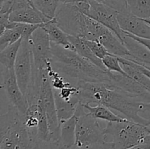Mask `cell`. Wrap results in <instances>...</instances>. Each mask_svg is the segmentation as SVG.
I'll use <instances>...</instances> for the list:
<instances>
[{
  "label": "cell",
  "instance_id": "obj_1",
  "mask_svg": "<svg viewBox=\"0 0 150 149\" xmlns=\"http://www.w3.org/2000/svg\"><path fill=\"white\" fill-rule=\"evenodd\" d=\"M76 86L79 89L78 96L81 103L105 105L121 112L130 121L150 127V120L139 115V112L150 110V102H144L104 83L81 81Z\"/></svg>",
  "mask_w": 150,
  "mask_h": 149
},
{
  "label": "cell",
  "instance_id": "obj_2",
  "mask_svg": "<svg viewBox=\"0 0 150 149\" xmlns=\"http://www.w3.org/2000/svg\"><path fill=\"white\" fill-rule=\"evenodd\" d=\"M51 61L53 68L73 86L81 81L111 86L115 79L116 72L103 70L76 51L52 42Z\"/></svg>",
  "mask_w": 150,
  "mask_h": 149
},
{
  "label": "cell",
  "instance_id": "obj_3",
  "mask_svg": "<svg viewBox=\"0 0 150 149\" xmlns=\"http://www.w3.org/2000/svg\"><path fill=\"white\" fill-rule=\"evenodd\" d=\"M0 149H61L59 143L43 141L25 124V116L13 105L0 116Z\"/></svg>",
  "mask_w": 150,
  "mask_h": 149
},
{
  "label": "cell",
  "instance_id": "obj_4",
  "mask_svg": "<svg viewBox=\"0 0 150 149\" xmlns=\"http://www.w3.org/2000/svg\"><path fill=\"white\" fill-rule=\"evenodd\" d=\"M76 114L78 119L75 145L79 148H89L108 143L105 128L101 127L98 119L86 112V109L81 102L76 108Z\"/></svg>",
  "mask_w": 150,
  "mask_h": 149
},
{
  "label": "cell",
  "instance_id": "obj_5",
  "mask_svg": "<svg viewBox=\"0 0 150 149\" xmlns=\"http://www.w3.org/2000/svg\"><path fill=\"white\" fill-rule=\"evenodd\" d=\"M146 127L127 120L122 122H108L105 134L111 136L112 149H127L142 143L149 134Z\"/></svg>",
  "mask_w": 150,
  "mask_h": 149
},
{
  "label": "cell",
  "instance_id": "obj_6",
  "mask_svg": "<svg viewBox=\"0 0 150 149\" xmlns=\"http://www.w3.org/2000/svg\"><path fill=\"white\" fill-rule=\"evenodd\" d=\"M54 18L68 35L86 38L90 17L82 13L75 3H60Z\"/></svg>",
  "mask_w": 150,
  "mask_h": 149
},
{
  "label": "cell",
  "instance_id": "obj_7",
  "mask_svg": "<svg viewBox=\"0 0 150 149\" xmlns=\"http://www.w3.org/2000/svg\"><path fill=\"white\" fill-rule=\"evenodd\" d=\"M39 81L38 100L41 101L45 110L49 127L50 140L59 143L60 124L56 109L54 90L45 67L39 70Z\"/></svg>",
  "mask_w": 150,
  "mask_h": 149
},
{
  "label": "cell",
  "instance_id": "obj_8",
  "mask_svg": "<svg viewBox=\"0 0 150 149\" xmlns=\"http://www.w3.org/2000/svg\"><path fill=\"white\" fill-rule=\"evenodd\" d=\"M18 84L26 96L28 104L33 91L34 62L29 39H23L14 67Z\"/></svg>",
  "mask_w": 150,
  "mask_h": 149
},
{
  "label": "cell",
  "instance_id": "obj_9",
  "mask_svg": "<svg viewBox=\"0 0 150 149\" xmlns=\"http://www.w3.org/2000/svg\"><path fill=\"white\" fill-rule=\"evenodd\" d=\"M29 43L33 56L34 68L38 70L45 68L47 61L51 58V42L42 26L33 32Z\"/></svg>",
  "mask_w": 150,
  "mask_h": 149
},
{
  "label": "cell",
  "instance_id": "obj_10",
  "mask_svg": "<svg viewBox=\"0 0 150 149\" xmlns=\"http://www.w3.org/2000/svg\"><path fill=\"white\" fill-rule=\"evenodd\" d=\"M1 88L5 91L9 104L16 107L23 115H26L29 107L28 101L18 84L14 69L1 67Z\"/></svg>",
  "mask_w": 150,
  "mask_h": 149
},
{
  "label": "cell",
  "instance_id": "obj_11",
  "mask_svg": "<svg viewBox=\"0 0 150 149\" xmlns=\"http://www.w3.org/2000/svg\"><path fill=\"white\" fill-rule=\"evenodd\" d=\"M89 2L90 7L86 15L89 16L92 19L99 22L108 29L112 31L122 42V36L123 31L122 30L119 24L117 10L103 2H98L95 1Z\"/></svg>",
  "mask_w": 150,
  "mask_h": 149
},
{
  "label": "cell",
  "instance_id": "obj_12",
  "mask_svg": "<svg viewBox=\"0 0 150 149\" xmlns=\"http://www.w3.org/2000/svg\"><path fill=\"white\" fill-rule=\"evenodd\" d=\"M117 19L122 31L139 37L150 39V26L143 19L132 14L130 9L117 13Z\"/></svg>",
  "mask_w": 150,
  "mask_h": 149
},
{
  "label": "cell",
  "instance_id": "obj_13",
  "mask_svg": "<svg viewBox=\"0 0 150 149\" xmlns=\"http://www.w3.org/2000/svg\"><path fill=\"white\" fill-rule=\"evenodd\" d=\"M122 39L130 53V56L126 59L150 67V51L146 46L129 37L125 32H123Z\"/></svg>",
  "mask_w": 150,
  "mask_h": 149
},
{
  "label": "cell",
  "instance_id": "obj_14",
  "mask_svg": "<svg viewBox=\"0 0 150 149\" xmlns=\"http://www.w3.org/2000/svg\"><path fill=\"white\" fill-rule=\"evenodd\" d=\"M98 41L105 46L107 51L111 55L125 58L130 56V52L125 44L117 36V34L110 29H108L102 36L100 37Z\"/></svg>",
  "mask_w": 150,
  "mask_h": 149
},
{
  "label": "cell",
  "instance_id": "obj_15",
  "mask_svg": "<svg viewBox=\"0 0 150 149\" xmlns=\"http://www.w3.org/2000/svg\"><path fill=\"white\" fill-rule=\"evenodd\" d=\"M54 90V97H55L56 109H57V116L59 121L61 124L64 121H67L75 115L78 105L80 103V100L78 95H75L70 101H65L60 97L58 91Z\"/></svg>",
  "mask_w": 150,
  "mask_h": 149
},
{
  "label": "cell",
  "instance_id": "obj_16",
  "mask_svg": "<svg viewBox=\"0 0 150 149\" xmlns=\"http://www.w3.org/2000/svg\"><path fill=\"white\" fill-rule=\"evenodd\" d=\"M42 27L46 31L52 43L61 45L66 49L75 51V48L69 40V35L64 32L56 22L55 18L47 21L42 25Z\"/></svg>",
  "mask_w": 150,
  "mask_h": 149
},
{
  "label": "cell",
  "instance_id": "obj_17",
  "mask_svg": "<svg viewBox=\"0 0 150 149\" xmlns=\"http://www.w3.org/2000/svg\"><path fill=\"white\" fill-rule=\"evenodd\" d=\"M78 116L76 113L60 124L59 145L61 149L70 148L76 143V129Z\"/></svg>",
  "mask_w": 150,
  "mask_h": 149
},
{
  "label": "cell",
  "instance_id": "obj_18",
  "mask_svg": "<svg viewBox=\"0 0 150 149\" xmlns=\"http://www.w3.org/2000/svg\"><path fill=\"white\" fill-rule=\"evenodd\" d=\"M69 40L71 42L72 45H73L75 48V51L77 53H79V55L81 56L82 57L85 58L86 59L92 61L93 64H95L98 67H100L103 70H108L103 64V63L102 59L97 57L94 54V53L92 52V50L90 49V48L88 46L86 40H85V38L69 35Z\"/></svg>",
  "mask_w": 150,
  "mask_h": 149
},
{
  "label": "cell",
  "instance_id": "obj_19",
  "mask_svg": "<svg viewBox=\"0 0 150 149\" xmlns=\"http://www.w3.org/2000/svg\"><path fill=\"white\" fill-rule=\"evenodd\" d=\"M83 108L88 111L93 118L96 119L103 120L108 122H122L128 119L116 115L108 107L103 105H97L96 106H91L89 103H81Z\"/></svg>",
  "mask_w": 150,
  "mask_h": 149
},
{
  "label": "cell",
  "instance_id": "obj_20",
  "mask_svg": "<svg viewBox=\"0 0 150 149\" xmlns=\"http://www.w3.org/2000/svg\"><path fill=\"white\" fill-rule=\"evenodd\" d=\"M22 40H23V38H21L17 42L10 45L4 50L0 51L1 67H4L6 69H14Z\"/></svg>",
  "mask_w": 150,
  "mask_h": 149
},
{
  "label": "cell",
  "instance_id": "obj_21",
  "mask_svg": "<svg viewBox=\"0 0 150 149\" xmlns=\"http://www.w3.org/2000/svg\"><path fill=\"white\" fill-rule=\"evenodd\" d=\"M34 6L47 18L52 20L56 15L61 0H30Z\"/></svg>",
  "mask_w": 150,
  "mask_h": 149
},
{
  "label": "cell",
  "instance_id": "obj_22",
  "mask_svg": "<svg viewBox=\"0 0 150 149\" xmlns=\"http://www.w3.org/2000/svg\"><path fill=\"white\" fill-rule=\"evenodd\" d=\"M130 11L142 19L150 18V0H127Z\"/></svg>",
  "mask_w": 150,
  "mask_h": 149
},
{
  "label": "cell",
  "instance_id": "obj_23",
  "mask_svg": "<svg viewBox=\"0 0 150 149\" xmlns=\"http://www.w3.org/2000/svg\"><path fill=\"white\" fill-rule=\"evenodd\" d=\"M45 68L47 70L48 76H49L50 80H51V86L56 90H61L64 88L67 87V86H73L70 82L67 81L60 73L56 71L51 65V60L47 61L45 64Z\"/></svg>",
  "mask_w": 150,
  "mask_h": 149
},
{
  "label": "cell",
  "instance_id": "obj_24",
  "mask_svg": "<svg viewBox=\"0 0 150 149\" xmlns=\"http://www.w3.org/2000/svg\"><path fill=\"white\" fill-rule=\"evenodd\" d=\"M21 38H22L21 33L14 23L12 29H7L0 33V51L17 42Z\"/></svg>",
  "mask_w": 150,
  "mask_h": 149
},
{
  "label": "cell",
  "instance_id": "obj_25",
  "mask_svg": "<svg viewBox=\"0 0 150 149\" xmlns=\"http://www.w3.org/2000/svg\"><path fill=\"white\" fill-rule=\"evenodd\" d=\"M102 61L103 64L105 65V67H106L107 70H109V71L113 72L119 73V74H121L122 75L127 76V77H130L126 73L124 69H123L121 62H120V57H117L116 56L110 54V55H108L105 57H104L102 59Z\"/></svg>",
  "mask_w": 150,
  "mask_h": 149
},
{
  "label": "cell",
  "instance_id": "obj_26",
  "mask_svg": "<svg viewBox=\"0 0 150 149\" xmlns=\"http://www.w3.org/2000/svg\"><path fill=\"white\" fill-rule=\"evenodd\" d=\"M86 44L90 48L92 52L94 53L97 57H98L100 59H103L104 57L106 56L110 55V53L107 51L106 48H105L103 44H101L99 41L98 40H89V39H85Z\"/></svg>",
  "mask_w": 150,
  "mask_h": 149
},
{
  "label": "cell",
  "instance_id": "obj_27",
  "mask_svg": "<svg viewBox=\"0 0 150 149\" xmlns=\"http://www.w3.org/2000/svg\"><path fill=\"white\" fill-rule=\"evenodd\" d=\"M57 91H58L60 97L65 101H70L73 96L78 95L79 93V88L76 86H67V87L64 88L61 90Z\"/></svg>",
  "mask_w": 150,
  "mask_h": 149
},
{
  "label": "cell",
  "instance_id": "obj_28",
  "mask_svg": "<svg viewBox=\"0 0 150 149\" xmlns=\"http://www.w3.org/2000/svg\"><path fill=\"white\" fill-rule=\"evenodd\" d=\"M127 149H150V134L145 137L142 143Z\"/></svg>",
  "mask_w": 150,
  "mask_h": 149
},
{
  "label": "cell",
  "instance_id": "obj_29",
  "mask_svg": "<svg viewBox=\"0 0 150 149\" xmlns=\"http://www.w3.org/2000/svg\"><path fill=\"white\" fill-rule=\"evenodd\" d=\"M124 32V31H123ZM126 34L128 35L129 37H132L133 39H134L135 40L138 41L139 42H140L141 44H142V45H144V46H146V48H148V49L150 51V39L149 38H142V37H137V36H135V35H133L131 34H129L127 33V32H125Z\"/></svg>",
  "mask_w": 150,
  "mask_h": 149
},
{
  "label": "cell",
  "instance_id": "obj_30",
  "mask_svg": "<svg viewBox=\"0 0 150 149\" xmlns=\"http://www.w3.org/2000/svg\"><path fill=\"white\" fill-rule=\"evenodd\" d=\"M67 149H112V145L111 142H108V143L105 145H96L92 146V147L89 148H79L77 146L74 145L70 148Z\"/></svg>",
  "mask_w": 150,
  "mask_h": 149
},
{
  "label": "cell",
  "instance_id": "obj_31",
  "mask_svg": "<svg viewBox=\"0 0 150 149\" xmlns=\"http://www.w3.org/2000/svg\"><path fill=\"white\" fill-rule=\"evenodd\" d=\"M144 20L145 22H146V23H147L148 25H149V26H150V18H146V19H143Z\"/></svg>",
  "mask_w": 150,
  "mask_h": 149
},
{
  "label": "cell",
  "instance_id": "obj_32",
  "mask_svg": "<svg viewBox=\"0 0 150 149\" xmlns=\"http://www.w3.org/2000/svg\"><path fill=\"white\" fill-rule=\"evenodd\" d=\"M146 130H147V131H148V132H149V134H150V127H146Z\"/></svg>",
  "mask_w": 150,
  "mask_h": 149
},
{
  "label": "cell",
  "instance_id": "obj_33",
  "mask_svg": "<svg viewBox=\"0 0 150 149\" xmlns=\"http://www.w3.org/2000/svg\"><path fill=\"white\" fill-rule=\"evenodd\" d=\"M4 1H6V0H0V3H1H1L4 2Z\"/></svg>",
  "mask_w": 150,
  "mask_h": 149
}]
</instances>
